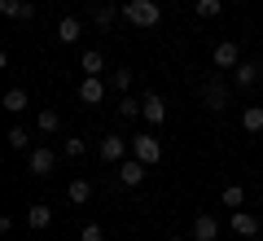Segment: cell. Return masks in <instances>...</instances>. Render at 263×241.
I'll use <instances>...</instances> for the list:
<instances>
[{
	"mask_svg": "<svg viewBox=\"0 0 263 241\" xmlns=\"http://www.w3.org/2000/svg\"><path fill=\"white\" fill-rule=\"evenodd\" d=\"M119 9H123V18H127L132 27H141V31H154L162 22V5L158 0H123Z\"/></svg>",
	"mask_w": 263,
	"mask_h": 241,
	"instance_id": "obj_1",
	"label": "cell"
},
{
	"mask_svg": "<svg viewBox=\"0 0 263 241\" xmlns=\"http://www.w3.org/2000/svg\"><path fill=\"white\" fill-rule=\"evenodd\" d=\"M57 162H62V154H57V149H48V145H40V149H31L27 154V171L35 180H48L57 171Z\"/></svg>",
	"mask_w": 263,
	"mask_h": 241,
	"instance_id": "obj_2",
	"label": "cell"
},
{
	"mask_svg": "<svg viewBox=\"0 0 263 241\" xmlns=\"http://www.w3.org/2000/svg\"><path fill=\"white\" fill-rule=\"evenodd\" d=\"M132 158H141L145 167L162 162V140L154 136V132H136V136H132Z\"/></svg>",
	"mask_w": 263,
	"mask_h": 241,
	"instance_id": "obj_3",
	"label": "cell"
},
{
	"mask_svg": "<svg viewBox=\"0 0 263 241\" xmlns=\"http://www.w3.org/2000/svg\"><path fill=\"white\" fill-rule=\"evenodd\" d=\"M132 154V140H123V136H101V145H97V158H101V162H114V167H119L123 158Z\"/></svg>",
	"mask_w": 263,
	"mask_h": 241,
	"instance_id": "obj_4",
	"label": "cell"
},
{
	"mask_svg": "<svg viewBox=\"0 0 263 241\" xmlns=\"http://www.w3.org/2000/svg\"><path fill=\"white\" fill-rule=\"evenodd\" d=\"M211 62H215V70H237V66H241V48H237V40H219V44L211 48Z\"/></svg>",
	"mask_w": 263,
	"mask_h": 241,
	"instance_id": "obj_5",
	"label": "cell"
},
{
	"mask_svg": "<svg viewBox=\"0 0 263 241\" xmlns=\"http://www.w3.org/2000/svg\"><path fill=\"white\" fill-rule=\"evenodd\" d=\"M228 97H233V92H228V84H224V79H206V84H202V105H206V110H228Z\"/></svg>",
	"mask_w": 263,
	"mask_h": 241,
	"instance_id": "obj_6",
	"label": "cell"
},
{
	"mask_svg": "<svg viewBox=\"0 0 263 241\" xmlns=\"http://www.w3.org/2000/svg\"><path fill=\"white\" fill-rule=\"evenodd\" d=\"M228 228H233L237 237H246V241H250V237H259V232H263V219H259L254 211H233V219H228Z\"/></svg>",
	"mask_w": 263,
	"mask_h": 241,
	"instance_id": "obj_7",
	"label": "cell"
},
{
	"mask_svg": "<svg viewBox=\"0 0 263 241\" xmlns=\"http://www.w3.org/2000/svg\"><path fill=\"white\" fill-rule=\"evenodd\" d=\"M145 171H149V167H145V162H141V158H123V162H119V184L123 189H136V184H145Z\"/></svg>",
	"mask_w": 263,
	"mask_h": 241,
	"instance_id": "obj_8",
	"label": "cell"
},
{
	"mask_svg": "<svg viewBox=\"0 0 263 241\" xmlns=\"http://www.w3.org/2000/svg\"><path fill=\"white\" fill-rule=\"evenodd\" d=\"M141 101H145V110H141V119L149 123V127H162V123H167V101H162L158 92H145Z\"/></svg>",
	"mask_w": 263,
	"mask_h": 241,
	"instance_id": "obj_9",
	"label": "cell"
},
{
	"mask_svg": "<svg viewBox=\"0 0 263 241\" xmlns=\"http://www.w3.org/2000/svg\"><path fill=\"white\" fill-rule=\"evenodd\" d=\"M259 79H263V66H259V62H241V66L233 70V84H237V92H250V88L259 84Z\"/></svg>",
	"mask_w": 263,
	"mask_h": 241,
	"instance_id": "obj_10",
	"label": "cell"
},
{
	"mask_svg": "<svg viewBox=\"0 0 263 241\" xmlns=\"http://www.w3.org/2000/svg\"><path fill=\"white\" fill-rule=\"evenodd\" d=\"M79 101H84V105H101L105 101V79H101V75H84V84H79Z\"/></svg>",
	"mask_w": 263,
	"mask_h": 241,
	"instance_id": "obj_11",
	"label": "cell"
},
{
	"mask_svg": "<svg viewBox=\"0 0 263 241\" xmlns=\"http://www.w3.org/2000/svg\"><path fill=\"white\" fill-rule=\"evenodd\" d=\"M0 9H5V18H13V22H31L35 18V5H31V0H0Z\"/></svg>",
	"mask_w": 263,
	"mask_h": 241,
	"instance_id": "obj_12",
	"label": "cell"
},
{
	"mask_svg": "<svg viewBox=\"0 0 263 241\" xmlns=\"http://www.w3.org/2000/svg\"><path fill=\"white\" fill-rule=\"evenodd\" d=\"M119 13H123V9H114L110 0H92V22H97V27H101V31H110Z\"/></svg>",
	"mask_w": 263,
	"mask_h": 241,
	"instance_id": "obj_13",
	"label": "cell"
},
{
	"mask_svg": "<svg viewBox=\"0 0 263 241\" xmlns=\"http://www.w3.org/2000/svg\"><path fill=\"white\" fill-rule=\"evenodd\" d=\"M219 237V219L215 215H197L193 219V241H215Z\"/></svg>",
	"mask_w": 263,
	"mask_h": 241,
	"instance_id": "obj_14",
	"label": "cell"
},
{
	"mask_svg": "<svg viewBox=\"0 0 263 241\" xmlns=\"http://www.w3.org/2000/svg\"><path fill=\"white\" fill-rule=\"evenodd\" d=\"M66 197H70V206H84L88 197H92V180L75 176V180H70V189H66Z\"/></svg>",
	"mask_w": 263,
	"mask_h": 241,
	"instance_id": "obj_15",
	"label": "cell"
},
{
	"mask_svg": "<svg viewBox=\"0 0 263 241\" xmlns=\"http://www.w3.org/2000/svg\"><path fill=\"white\" fill-rule=\"evenodd\" d=\"M0 105H5V114H22V110H27V88H9V92H5V97H0Z\"/></svg>",
	"mask_w": 263,
	"mask_h": 241,
	"instance_id": "obj_16",
	"label": "cell"
},
{
	"mask_svg": "<svg viewBox=\"0 0 263 241\" xmlns=\"http://www.w3.org/2000/svg\"><path fill=\"white\" fill-rule=\"evenodd\" d=\"M48 224H53V211H48L44 202H35V206H31V211H27V228H35V232H44Z\"/></svg>",
	"mask_w": 263,
	"mask_h": 241,
	"instance_id": "obj_17",
	"label": "cell"
},
{
	"mask_svg": "<svg viewBox=\"0 0 263 241\" xmlns=\"http://www.w3.org/2000/svg\"><path fill=\"white\" fill-rule=\"evenodd\" d=\"M241 132H250V136L263 132V105H246L241 110Z\"/></svg>",
	"mask_w": 263,
	"mask_h": 241,
	"instance_id": "obj_18",
	"label": "cell"
},
{
	"mask_svg": "<svg viewBox=\"0 0 263 241\" xmlns=\"http://www.w3.org/2000/svg\"><path fill=\"white\" fill-rule=\"evenodd\" d=\"M79 31H84V22H79V18H62V22H57V40H62V44H75Z\"/></svg>",
	"mask_w": 263,
	"mask_h": 241,
	"instance_id": "obj_19",
	"label": "cell"
},
{
	"mask_svg": "<svg viewBox=\"0 0 263 241\" xmlns=\"http://www.w3.org/2000/svg\"><path fill=\"white\" fill-rule=\"evenodd\" d=\"M84 154H88V140H84V136H66V140H62V158H70V162H79Z\"/></svg>",
	"mask_w": 263,
	"mask_h": 241,
	"instance_id": "obj_20",
	"label": "cell"
},
{
	"mask_svg": "<svg viewBox=\"0 0 263 241\" xmlns=\"http://www.w3.org/2000/svg\"><path fill=\"white\" fill-rule=\"evenodd\" d=\"M79 70H84V75H101L105 70V57L97 53V48H88V53H79Z\"/></svg>",
	"mask_w": 263,
	"mask_h": 241,
	"instance_id": "obj_21",
	"label": "cell"
},
{
	"mask_svg": "<svg viewBox=\"0 0 263 241\" xmlns=\"http://www.w3.org/2000/svg\"><path fill=\"white\" fill-rule=\"evenodd\" d=\"M219 202H224L228 211H241V206H246V189H241V184H224V193H219Z\"/></svg>",
	"mask_w": 263,
	"mask_h": 241,
	"instance_id": "obj_22",
	"label": "cell"
},
{
	"mask_svg": "<svg viewBox=\"0 0 263 241\" xmlns=\"http://www.w3.org/2000/svg\"><path fill=\"white\" fill-rule=\"evenodd\" d=\"M35 127L44 132V136H53V132H62V114H57V110H40V119H35Z\"/></svg>",
	"mask_w": 263,
	"mask_h": 241,
	"instance_id": "obj_23",
	"label": "cell"
},
{
	"mask_svg": "<svg viewBox=\"0 0 263 241\" xmlns=\"http://www.w3.org/2000/svg\"><path fill=\"white\" fill-rule=\"evenodd\" d=\"M193 13H197L202 22H206V18H219V13H224V0H193Z\"/></svg>",
	"mask_w": 263,
	"mask_h": 241,
	"instance_id": "obj_24",
	"label": "cell"
},
{
	"mask_svg": "<svg viewBox=\"0 0 263 241\" xmlns=\"http://www.w3.org/2000/svg\"><path fill=\"white\" fill-rule=\"evenodd\" d=\"M141 110H145V101H136V97H123L119 101V119H141Z\"/></svg>",
	"mask_w": 263,
	"mask_h": 241,
	"instance_id": "obj_25",
	"label": "cell"
},
{
	"mask_svg": "<svg viewBox=\"0 0 263 241\" xmlns=\"http://www.w3.org/2000/svg\"><path fill=\"white\" fill-rule=\"evenodd\" d=\"M110 88H119V92H127V88H132V70H127V66L110 70Z\"/></svg>",
	"mask_w": 263,
	"mask_h": 241,
	"instance_id": "obj_26",
	"label": "cell"
},
{
	"mask_svg": "<svg viewBox=\"0 0 263 241\" xmlns=\"http://www.w3.org/2000/svg\"><path fill=\"white\" fill-rule=\"evenodd\" d=\"M5 140H9L13 154H27V127H9V136H5Z\"/></svg>",
	"mask_w": 263,
	"mask_h": 241,
	"instance_id": "obj_27",
	"label": "cell"
},
{
	"mask_svg": "<svg viewBox=\"0 0 263 241\" xmlns=\"http://www.w3.org/2000/svg\"><path fill=\"white\" fill-rule=\"evenodd\" d=\"M79 241H105V228L101 224H84L79 228Z\"/></svg>",
	"mask_w": 263,
	"mask_h": 241,
	"instance_id": "obj_28",
	"label": "cell"
},
{
	"mask_svg": "<svg viewBox=\"0 0 263 241\" xmlns=\"http://www.w3.org/2000/svg\"><path fill=\"white\" fill-rule=\"evenodd\" d=\"M167 241H193V237H167Z\"/></svg>",
	"mask_w": 263,
	"mask_h": 241,
	"instance_id": "obj_29",
	"label": "cell"
}]
</instances>
